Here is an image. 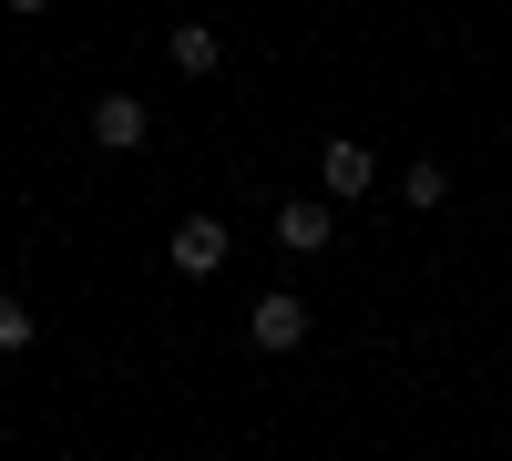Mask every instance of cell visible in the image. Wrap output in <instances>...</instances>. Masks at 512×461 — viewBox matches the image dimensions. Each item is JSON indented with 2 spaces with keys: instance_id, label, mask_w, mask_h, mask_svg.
Segmentation results:
<instances>
[{
  "instance_id": "cell-1",
  "label": "cell",
  "mask_w": 512,
  "mask_h": 461,
  "mask_svg": "<svg viewBox=\"0 0 512 461\" xmlns=\"http://www.w3.org/2000/svg\"><path fill=\"white\" fill-rule=\"evenodd\" d=\"M369 185H379V154L369 144H318V195L328 205H359Z\"/></svg>"
},
{
  "instance_id": "cell-2",
  "label": "cell",
  "mask_w": 512,
  "mask_h": 461,
  "mask_svg": "<svg viewBox=\"0 0 512 461\" xmlns=\"http://www.w3.org/2000/svg\"><path fill=\"white\" fill-rule=\"evenodd\" d=\"M246 339L267 349V359H277V349H297V339H308V298H287V287H267V298L246 308Z\"/></svg>"
},
{
  "instance_id": "cell-3",
  "label": "cell",
  "mask_w": 512,
  "mask_h": 461,
  "mask_svg": "<svg viewBox=\"0 0 512 461\" xmlns=\"http://www.w3.org/2000/svg\"><path fill=\"white\" fill-rule=\"evenodd\" d=\"M164 257H175V277H216V267L236 257V236H226L216 216H185V226H175V246H164Z\"/></svg>"
},
{
  "instance_id": "cell-4",
  "label": "cell",
  "mask_w": 512,
  "mask_h": 461,
  "mask_svg": "<svg viewBox=\"0 0 512 461\" xmlns=\"http://www.w3.org/2000/svg\"><path fill=\"white\" fill-rule=\"evenodd\" d=\"M328 236H338V216H328V195H287V205H277V246H287V257H318Z\"/></svg>"
},
{
  "instance_id": "cell-5",
  "label": "cell",
  "mask_w": 512,
  "mask_h": 461,
  "mask_svg": "<svg viewBox=\"0 0 512 461\" xmlns=\"http://www.w3.org/2000/svg\"><path fill=\"white\" fill-rule=\"evenodd\" d=\"M144 134H154V113H144L134 93H103V103H93V144H103V154H134Z\"/></svg>"
},
{
  "instance_id": "cell-6",
  "label": "cell",
  "mask_w": 512,
  "mask_h": 461,
  "mask_svg": "<svg viewBox=\"0 0 512 461\" xmlns=\"http://www.w3.org/2000/svg\"><path fill=\"white\" fill-rule=\"evenodd\" d=\"M216 62H226V41L205 21H175V72H216Z\"/></svg>"
},
{
  "instance_id": "cell-7",
  "label": "cell",
  "mask_w": 512,
  "mask_h": 461,
  "mask_svg": "<svg viewBox=\"0 0 512 461\" xmlns=\"http://www.w3.org/2000/svg\"><path fill=\"white\" fill-rule=\"evenodd\" d=\"M400 195H410V205H420V216H431V205H441V195H451V175H441V164H431V154H420V164H410V175H400Z\"/></svg>"
},
{
  "instance_id": "cell-8",
  "label": "cell",
  "mask_w": 512,
  "mask_h": 461,
  "mask_svg": "<svg viewBox=\"0 0 512 461\" xmlns=\"http://www.w3.org/2000/svg\"><path fill=\"white\" fill-rule=\"evenodd\" d=\"M31 328H41V318H31L21 298H0V349H31Z\"/></svg>"
},
{
  "instance_id": "cell-9",
  "label": "cell",
  "mask_w": 512,
  "mask_h": 461,
  "mask_svg": "<svg viewBox=\"0 0 512 461\" xmlns=\"http://www.w3.org/2000/svg\"><path fill=\"white\" fill-rule=\"evenodd\" d=\"M0 11H11V21H31V11H41V0H0Z\"/></svg>"
}]
</instances>
